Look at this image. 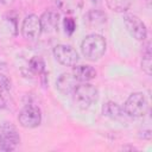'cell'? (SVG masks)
Here are the masks:
<instances>
[{"label":"cell","instance_id":"d6986e66","mask_svg":"<svg viewBox=\"0 0 152 152\" xmlns=\"http://www.w3.org/2000/svg\"><path fill=\"white\" fill-rule=\"evenodd\" d=\"M63 25H64L65 32L68 34H71L76 28V23H75L74 18H71V17H65L63 20Z\"/></svg>","mask_w":152,"mask_h":152},{"label":"cell","instance_id":"8992f818","mask_svg":"<svg viewBox=\"0 0 152 152\" xmlns=\"http://www.w3.org/2000/svg\"><path fill=\"white\" fill-rule=\"evenodd\" d=\"M124 24L127 28V31L129 32V34L139 40V42H144L147 37V28L145 23L135 14H125L124 15Z\"/></svg>","mask_w":152,"mask_h":152},{"label":"cell","instance_id":"30bf717a","mask_svg":"<svg viewBox=\"0 0 152 152\" xmlns=\"http://www.w3.org/2000/svg\"><path fill=\"white\" fill-rule=\"evenodd\" d=\"M78 84V81L70 72H63L56 80V88L62 95H70L74 93Z\"/></svg>","mask_w":152,"mask_h":152},{"label":"cell","instance_id":"ba28073f","mask_svg":"<svg viewBox=\"0 0 152 152\" xmlns=\"http://www.w3.org/2000/svg\"><path fill=\"white\" fill-rule=\"evenodd\" d=\"M42 32H43V30H42V24H40L39 17H37L36 14L26 15L25 19L23 20V25H21L23 37L27 40H36L37 38H39Z\"/></svg>","mask_w":152,"mask_h":152},{"label":"cell","instance_id":"6da1fadb","mask_svg":"<svg viewBox=\"0 0 152 152\" xmlns=\"http://www.w3.org/2000/svg\"><path fill=\"white\" fill-rule=\"evenodd\" d=\"M106 48H107V42L104 37L97 33L88 34L82 40V44H81L82 55L88 61H91V62L100 59L104 55Z\"/></svg>","mask_w":152,"mask_h":152},{"label":"cell","instance_id":"5bb4252c","mask_svg":"<svg viewBox=\"0 0 152 152\" xmlns=\"http://www.w3.org/2000/svg\"><path fill=\"white\" fill-rule=\"evenodd\" d=\"M124 109L122 107H120L116 102H113V101H108L106 102L103 106H102V114L107 118H110V119H121L122 115H124Z\"/></svg>","mask_w":152,"mask_h":152},{"label":"cell","instance_id":"52a82bcc","mask_svg":"<svg viewBox=\"0 0 152 152\" xmlns=\"http://www.w3.org/2000/svg\"><path fill=\"white\" fill-rule=\"evenodd\" d=\"M53 56L58 63L64 66H74L77 64L80 57L77 51L66 44H58L53 48Z\"/></svg>","mask_w":152,"mask_h":152},{"label":"cell","instance_id":"8fae6325","mask_svg":"<svg viewBox=\"0 0 152 152\" xmlns=\"http://www.w3.org/2000/svg\"><path fill=\"white\" fill-rule=\"evenodd\" d=\"M71 74L78 82H89V81L94 80L97 75L95 68H93L91 65H87V64L74 65Z\"/></svg>","mask_w":152,"mask_h":152},{"label":"cell","instance_id":"ffe728a7","mask_svg":"<svg viewBox=\"0 0 152 152\" xmlns=\"http://www.w3.org/2000/svg\"><path fill=\"white\" fill-rule=\"evenodd\" d=\"M13 1H14V0H0V2H1L2 5H11Z\"/></svg>","mask_w":152,"mask_h":152},{"label":"cell","instance_id":"5b68a950","mask_svg":"<svg viewBox=\"0 0 152 152\" xmlns=\"http://www.w3.org/2000/svg\"><path fill=\"white\" fill-rule=\"evenodd\" d=\"M19 125L24 128H36L42 122V112L38 106L26 104L18 115Z\"/></svg>","mask_w":152,"mask_h":152},{"label":"cell","instance_id":"3957f363","mask_svg":"<svg viewBox=\"0 0 152 152\" xmlns=\"http://www.w3.org/2000/svg\"><path fill=\"white\" fill-rule=\"evenodd\" d=\"M122 109L131 118H142L148 112V101L144 93L137 91L127 97Z\"/></svg>","mask_w":152,"mask_h":152},{"label":"cell","instance_id":"7a4b0ae2","mask_svg":"<svg viewBox=\"0 0 152 152\" xmlns=\"http://www.w3.org/2000/svg\"><path fill=\"white\" fill-rule=\"evenodd\" d=\"M72 100L77 108L80 109H88L99 100V89L89 83L82 82L77 84L76 89L72 93Z\"/></svg>","mask_w":152,"mask_h":152},{"label":"cell","instance_id":"9c48e42d","mask_svg":"<svg viewBox=\"0 0 152 152\" xmlns=\"http://www.w3.org/2000/svg\"><path fill=\"white\" fill-rule=\"evenodd\" d=\"M40 24H42V30L44 32H55L58 30L59 20H61V14L55 8H49L43 12V14L39 17Z\"/></svg>","mask_w":152,"mask_h":152},{"label":"cell","instance_id":"7c38bea8","mask_svg":"<svg viewBox=\"0 0 152 152\" xmlns=\"http://www.w3.org/2000/svg\"><path fill=\"white\" fill-rule=\"evenodd\" d=\"M84 23L90 27H99L107 23V14L100 10H90L84 15Z\"/></svg>","mask_w":152,"mask_h":152},{"label":"cell","instance_id":"4fadbf2b","mask_svg":"<svg viewBox=\"0 0 152 152\" xmlns=\"http://www.w3.org/2000/svg\"><path fill=\"white\" fill-rule=\"evenodd\" d=\"M57 8L66 14L77 12L83 6V0H56Z\"/></svg>","mask_w":152,"mask_h":152},{"label":"cell","instance_id":"ac0fdd59","mask_svg":"<svg viewBox=\"0 0 152 152\" xmlns=\"http://www.w3.org/2000/svg\"><path fill=\"white\" fill-rule=\"evenodd\" d=\"M11 89H12V82H11V80L6 75L0 74V95H1V97L4 100H5L6 96L10 97L8 94L11 91Z\"/></svg>","mask_w":152,"mask_h":152},{"label":"cell","instance_id":"2e32d148","mask_svg":"<svg viewBox=\"0 0 152 152\" xmlns=\"http://www.w3.org/2000/svg\"><path fill=\"white\" fill-rule=\"evenodd\" d=\"M141 70L151 76L152 74V59H151V50H150V43H147L145 51L142 52V59H141Z\"/></svg>","mask_w":152,"mask_h":152},{"label":"cell","instance_id":"e0dca14e","mask_svg":"<svg viewBox=\"0 0 152 152\" xmlns=\"http://www.w3.org/2000/svg\"><path fill=\"white\" fill-rule=\"evenodd\" d=\"M28 65H30V69L34 72V74H38V75H42L45 72V62L42 57L39 56H33L30 62H28Z\"/></svg>","mask_w":152,"mask_h":152},{"label":"cell","instance_id":"277c9868","mask_svg":"<svg viewBox=\"0 0 152 152\" xmlns=\"http://www.w3.org/2000/svg\"><path fill=\"white\" fill-rule=\"evenodd\" d=\"M20 142V135L14 125L11 122H4L0 126V150L13 151Z\"/></svg>","mask_w":152,"mask_h":152},{"label":"cell","instance_id":"9a60e30c","mask_svg":"<svg viewBox=\"0 0 152 152\" xmlns=\"http://www.w3.org/2000/svg\"><path fill=\"white\" fill-rule=\"evenodd\" d=\"M106 4L109 10L116 13H124L131 7L132 0H106Z\"/></svg>","mask_w":152,"mask_h":152}]
</instances>
